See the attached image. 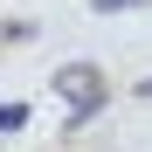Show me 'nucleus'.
Masks as SVG:
<instances>
[{
    "label": "nucleus",
    "mask_w": 152,
    "mask_h": 152,
    "mask_svg": "<svg viewBox=\"0 0 152 152\" xmlns=\"http://www.w3.org/2000/svg\"><path fill=\"white\" fill-rule=\"evenodd\" d=\"M56 90L69 97V111H76V118H90L97 104H104V83H97V69H90V62H69V69L56 76Z\"/></svg>",
    "instance_id": "obj_1"
},
{
    "label": "nucleus",
    "mask_w": 152,
    "mask_h": 152,
    "mask_svg": "<svg viewBox=\"0 0 152 152\" xmlns=\"http://www.w3.org/2000/svg\"><path fill=\"white\" fill-rule=\"evenodd\" d=\"M14 124H28V111L21 104H0V132H14Z\"/></svg>",
    "instance_id": "obj_2"
},
{
    "label": "nucleus",
    "mask_w": 152,
    "mask_h": 152,
    "mask_svg": "<svg viewBox=\"0 0 152 152\" xmlns=\"http://www.w3.org/2000/svg\"><path fill=\"white\" fill-rule=\"evenodd\" d=\"M97 7H118V0H97Z\"/></svg>",
    "instance_id": "obj_3"
}]
</instances>
